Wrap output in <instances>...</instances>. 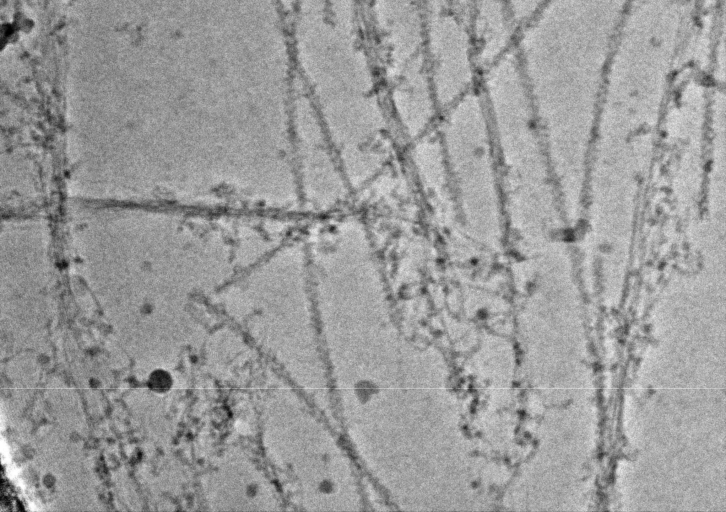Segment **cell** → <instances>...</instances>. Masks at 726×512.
Instances as JSON below:
<instances>
[{
  "label": "cell",
  "mask_w": 726,
  "mask_h": 512,
  "mask_svg": "<svg viewBox=\"0 0 726 512\" xmlns=\"http://www.w3.org/2000/svg\"><path fill=\"white\" fill-rule=\"evenodd\" d=\"M442 154L453 205L470 237L490 245L496 231L495 195L487 129L478 107L452 112L442 128Z\"/></svg>",
  "instance_id": "1"
},
{
  "label": "cell",
  "mask_w": 726,
  "mask_h": 512,
  "mask_svg": "<svg viewBox=\"0 0 726 512\" xmlns=\"http://www.w3.org/2000/svg\"><path fill=\"white\" fill-rule=\"evenodd\" d=\"M148 385L154 391L164 392L170 387L171 379L165 371L157 370L151 374Z\"/></svg>",
  "instance_id": "2"
}]
</instances>
